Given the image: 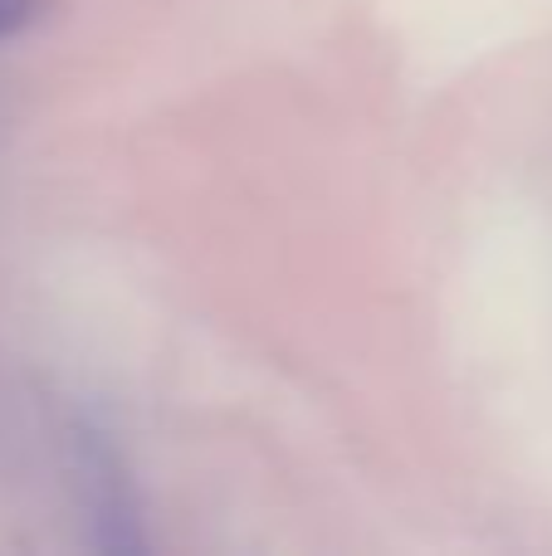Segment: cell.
<instances>
[{"label":"cell","mask_w":552,"mask_h":556,"mask_svg":"<svg viewBox=\"0 0 552 556\" xmlns=\"http://www.w3.org/2000/svg\"><path fill=\"white\" fill-rule=\"evenodd\" d=\"M74 454H78V489H84V508H88V522L98 528V542H103L108 552L142 547V532H137V498H133V483H127L113 444H108L103 434L78 425Z\"/></svg>","instance_id":"1"},{"label":"cell","mask_w":552,"mask_h":556,"mask_svg":"<svg viewBox=\"0 0 552 556\" xmlns=\"http://www.w3.org/2000/svg\"><path fill=\"white\" fill-rule=\"evenodd\" d=\"M29 15H35V0H0V39H10L15 29H25Z\"/></svg>","instance_id":"2"}]
</instances>
